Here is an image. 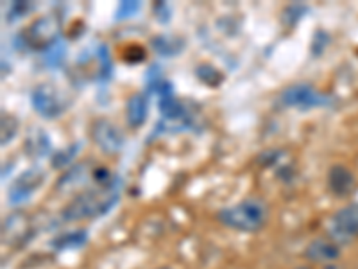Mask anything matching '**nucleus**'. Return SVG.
<instances>
[{"label": "nucleus", "mask_w": 358, "mask_h": 269, "mask_svg": "<svg viewBox=\"0 0 358 269\" xmlns=\"http://www.w3.org/2000/svg\"><path fill=\"white\" fill-rule=\"evenodd\" d=\"M280 106L290 108V110L308 111L315 108H328L334 104V97L328 94L319 92L315 86L308 83H296V85L287 86L278 97Z\"/></svg>", "instance_id": "7ed1b4c3"}, {"label": "nucleus", "mask_w": 358, "mask_h": 269, "mask_svg": "<svg viewBox=\"0 0 358 269\" xmlns=\"http://www.w3.org/2000/svg\"><path fill=\"white\" fill-rule=\"evenodd\" d=\"M90 134H92V140H94L95 146L99 147V151L108 156L118 155L126 146V134L118 127V124H115L113 120L106 117L97 118L92 124Z\"/></svg>", "instance_id": "39448f33"}, {"label": "nucleus", "mask_w": 358, "mask_h": 269, "mask_svg": "<svg viewBox=\"0 0 358 269\" xmlns=\"http://www.w3.org/2000/svg\"><path fill=\"white\" fill-rule=\"evenodd\" d=\"M66 56V47L57 41L56 45H52L49 50H45V65L50 67V69H56L63 63V57Z\"/></svg>", "instance_id": "412c9836"}, {"label": "nucleus", "mask_w": 358, "mask_h": 269, "mask_svg": "<svg viewBox=\"0 0 358 269\" xmlns=\"http://www.w3.org/2000/svg\"><path fill=\"white\" fill-rule=\"evenodd\" d=\"M50 147H52V142H50L49 134L40 130V127H33L31 133L25 137V153L31 158L47 156L50 153Z\"/></svg>", "instance_id": "4468645a"}, {"label": "nucleus", "mask_w": 358, "mask_h": 269, "mask_svg": "<svg viewBox=\"0 0 358 269\" xmlns=\"http://www.w3.org/2000/svg\"><path fill=\"white\" fill-rule=\"evenodd\" d=\"M122 194V179L115 178L110 185L86 188L70 200L62 210L63 223H79V221L101 219L110 214Z\"/></svg>", "instance_id": "f257e3e1"}, {"label": "nucleus", "mask_w": 358, "mask_h": 269, "mask_svg": "<svg viewBox=\"0 0 358 269\" xmlns=\"http://www.w3.org/2000/svg\"><path fill=\"white\" fill-rule=\"evenodd\" d=\"M142 47H140L138 43L136 45H129L126 49V53H124V57H126V62L127 63H140L145 60V54H136V50H140Z\"/></svg>", "instance_id": "5701e85b"}, {"label": "nucleus", "mask_w": 358, "mask_h": 269, "mask_svg": "<svg viewBox=\"0 0 358 269\" xmlns=\"http://www.w3.org/2000/svg\"><path fill=\"white\" fill-rule=\"evenodd\" d=\"M294 269H313V268H312V265H308V264H301V265H296Z\"/></svg>", "instance_id": "a878e982"}, {"label": "nucleus", "mask_w": 358, "mask_h": 269, "mask_svg": "<svg viewBox=\"0 0 358 269\" xmlns=\"http://www.w3.org/2000/svg\"><path fill=\"white\" fill-rule=\"evenodd\" d=\"M45 174L43 169L40 165H33V167L25 169L20 176L11 184L8 191V201L11 205H24L33 198L34 192L40 191L41 185L45 184Z\"/></svg>", "instance_id": "423d86ee"}, {"label": "nucleus", "mask_w": 358, "mask_h": 269, "mask_svg": "<svg viewBox=\"0 0 358 269\" xmlns=\"http://www.w3.org/2000/svg\"><path fill=\"white\" fill-rule=\"evenodd\" d=\"M330 223H334L338 230L348 233L351 239H358V203H348L338 208Z\"/></svg>", "instance_id": "ddd939ff"}, {"label": "nucleus", "mask_w": 358, "mask_h": 269, "mask_svg": "<svg viewBox=\"0 0 358 269\" xmlns=\"http://www.w3.org/2000/svg\"><path fill=\"white\" fill-rule=\"evenodd\" d=\"M341 255V246H337L334 241H330L328 237H313L312 241H308V244L303 249V257H305L310 264L315 265L334 264V262H338Z\"/></svg>", "instance_id": "6e6552de"}, {"label": "nucleus", "mask_w": 358, "mask_h": 269, "mask_svg": "<svg viewBox=\"0 0 358 269\" xmlns=\"http://www.w3.org/2000/svg\"><path fill=\"white\" fill-rule=\"evenodd\" d=\"M217 221L222 226L241 233H257L268 223L271 210L262 198H245L238 203L217 212Z\"/></svg>", "instance_id": "f03ea898"}, {"label": "nucleus", "mask_w": 358, "mask_h": 269, "mask_svg": "<svg viewBox=\"0 0 358 269\" xmlns=\"http://www.w3.org/2000/svg\"><path fill=\"white\" fill-rule=\"evenodd\" d=\"M322 269H344L338 262H334V264H328V265H322Z\"/></svg>", "instance_id": "393cba45"}, {"label": "nucleus", "mask_w": 358, "mask_h": 269, "mask_svg": "<svg viewBox=\"0 0 358 269\" xmlns=\"http://www.w3.org/2000/svg\"><path fill=\"white\" fill-rule=\"evenodd\" d=\"M31 232L33 228H31V221L27 216L13 214L4 221V241L11 242V244H24Z\"/></svg>", "instance_id": "9b49d317"}, {"label": "nucleus", "mask_w": 358, "mask_h": 269, "mask_svg": "<svg viewBox=\"0 0 358 269\" xmlns=\"http://www.w3.org/2000/svg\"><path fill=\"white\" fill-rule=\"evenodd\" d=\"M79 151H81V144L79 142L70 144V146H66L65 149H62V151L54 153V156L50 158V165H52V169L66 167V165L72 163V160L78 156Z\"/></svg>", "instance_id": "6ab92c4d"}, {"label": "nucleus", "mask_w": 358, "mask_h": 269, "mask_svg": "<svg viewBox=\"0 0 358 269\" xmlns=\"http://www.w3.org/2000/svg\"><path fill=\"white\" fill-rule=\"evenodd\" d=\"M31 104L33 110L45 120H56L69 110L66 99L59 94V90L47 83L34 86L31 92Z\"/></svg>", "instance_id": "20e7f679"}, {"label": "nucleus", "mask_w": 358, "mask_h": 269, "mask_svg": "<svg viewBox=\"0 0 358 269\" xmlns=\"http://www.w3.org/2000/svg\"><path fill=\"white\" fill-rule=\"evenodd\" d=\"M0 144H2V147L8 146L9 142H11L15 137H17V133L20 131V123H18V118L15 117L13 113H2V126H0Z\"/></svg>", "instance_id": "a211bd4d"}, {"label": "nucleus", "mask_w": 358, "mask_h": 269, "mask_svg": "<svg viewBox=\"0 0 358 269\" xmlns=\"http://www.w3.org/2000/svg\"><path fill=\"white\" fill-rule=\"evenodd\" d=\"M94 169L95 165H92V162H81L78 165L70 167L62 178L57 179L56 188L59 192L69 191L72 187H78V185H85L86 179H92L94 181Z\"/></svg>", "instance_id": "f8f14e48"}, {"label": "nucleus", "mask_w": 358, "mask_h": 269, "mask_svg": "<svg viewBox=\"0 0 358 269\" xmlns=\"http://www.w3.org/2000/svg\"><path fill=\"white\" fill-rule=\"evenodd\" d=\"M326 185L335 198L346 200L357 188V176L344 163H334L326 174Z\"/></svg>", "instance_id": "1a4fd4ad"}, {"label": "nucleus", "mask_w": 358, "mask_h": 269, "mask_svg": "<svg viewBox=\"0 0 358 269\" xmlns=\"http://www.w3.org/2000/svg\"><path fill=\"white\" fill-rule=\"evenodd\" d=\"M29 8H31V6H29L27 2H13L11 8H9V11H8V17H9L8 20L9 22L17 20V18L22 17V15H24Z\"/></svg>", "instance_id": "b1692460"}, {"label": "nucleus", "mask_w": 358, "mask_h": 269, "mask_svg": "<svg viewBox=\"0 0 358 269\" xmlns=\"http://www.w3.org/2000/svg\"><path fill=\"white\" fill-rule=\"evenodd\" d=\"M159 113L165 120H171V123H187L188 118V110L174 95L159 99Z\"/></svg>", "instance_id": "f3484780"}, {"label": "nucleus", "mask_w": 358, "mask_h": 269, "mask_svg": "<svg viewBox=\"0 0 358 269\" xmlns=\"http://www.w3.org/2000/svg\"><path fill=\"white\" fill-rule=\"evenodd\" d=\"M156 269H172V268H165V265H163V268H156Z\"/></svg>", "instance_id": "bb28decb"}, {"label": "nucleus", "mask_w": 358, "mask_h": 269, "mask_svg": "<svg viewBox=\"0 0 358 269\" xmlns=\"http://www.w3.org/2000/svg\"><path fill=\"white\" fill-rule=\"evenodd\" d=\"M142 4L140 2H134V0H127V2H120L117 8V13H115V20H127L133 15L140 11Z\"/></svg>", "instance_id": "4be33fe9"}, {"label": "nucleus", "mask_w": 358, "mask_h": 269, "mask_svg": "<svg viewBox=\"0 0 358 269\" xmlns=\"http://www.w3.org/2000/svg\"><path fill=\"white\" fill-rule=\"evenodd\" d=\"M196 76L199 81H203L204 85H208V86H212V88H217V86L224 81L222 72H220V70H217L213 65H208V63L197 65Z\"/></svg>", "instance_id": "aec40b11"}, {"label": "nucleus", "mask_w": 358, "mask_h": 269, "mask_svg": "<svg viewBox=\"0 0 358 269\" xmlns=\"http://www.w3.org/2000/svg\"><path fill=\"white\" fill-rule=\"evenodd\" d=\"M151 47L163 57H172L183 53L185 40L174 34H158L151 40Z\"/></svg>", "instance_id": "dca6fc26"}, {"label": "nucleus", "mask_w": 358, "mask_h": 269, "mask_svg": "<svg viewBox=\"0 0 358 269\" xmlns=\"http://www.w3.org/2000/svg\"><path fill=\"white\" fill-rule=\"evenodd\" d=\"M88 230H70V232L65 233H57L52 241H50V246H52V249H56V251H66V249L83 248V246L88 242Z\"/></svg>", "instance_id": "2eb2a0df"}, {"label": "nucleus", "mask_w": 358, "mask_h": 269, "mask_svg": "<svg viewBox=\"0 0 358 269\" xmlns=\"http://www.w3.org/2000/svg\"><path fill=\"white\" fill-rule=\"evenodd\" d=\"M25 43L31 49L49 50L59 41V22L54 17H41L25 29Z\"/></svg>", "instance_id": "0eeeda50"}, {"label": "nucleus", "mask_w": 358, "mask_h": 269, "mask_svg": "<svg viewBox=\"0 0 358 269\" xmlns=\"http://www.w3.org/2000/svg\"><path fill=\"white\" fill-rule=\"evenodd\" d=\"M149 99L145 94H131L126 101V123L131 130H140L147 123Z\"/></svg>", "instance_id": "9d476101"}]
</instances>
